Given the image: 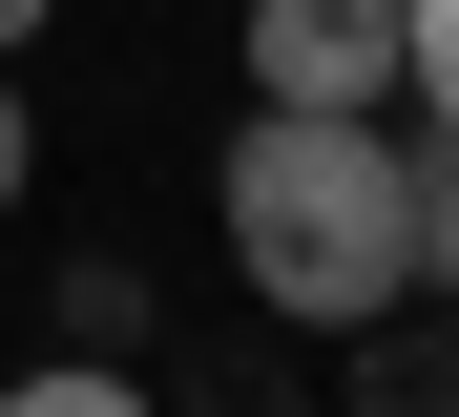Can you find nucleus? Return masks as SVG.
<instances>
[{
  "label": "nucleus",
  "mask_w": 459,
  "mask_h": 417,
  "mask_svg": "<svg viewBox=\"0 0 459 417\" xmlns=\"http://www.w3.org/2000/svg\"><path fill=\"white\" fill-rule=\"evenodd\" d=\"M230 272L272 334H376L418 292V146L334 105H251L230 126Z\"/></svg>",
  "instance_id": "obj_1"
},
{
  "label": "nucleus",
  "mask_w": 459,
  "mask_h": 417,
  "mask_svg": "<svg viewBox=\"0 0 459 417\" xmlns=\"http://www.w3.org/2000/svg\"><path fill=\"white\" fill-rule=\"evenodd\" d=\"M251 105L376 126V105H397V0H251Z\"/></svg>",
  "instance_id": "obj_2"
},
{
  "label": "nucleus",
  "mask_w": 459,
  "mask_h": 417,
  "mask_svg": "<svg viewBox=\"0 0 459 417\" xmlns=\"http://www.w3.org/2000/svg\"><path fill=\"white\" fill-rule=\"evenodd\" d=\"M334 417H459V313L397 292L376 334H334Z\"/></svg>",
  "instance_id": "obj_3"
},
{
  "label": "nucleus",
  "mask_w": 459,
  "mask_h": 417,
  "mask_svg": "<svg viewBox=\"0 0 459 417\" xmlns=\"http://www.w3.org/2000/svg\"><path fill=\"white\" fill-rule=\"evenodd\" d=\"M0 417H168L126 355H42V376H0Z\"/></svg>",
  "instance_id": "obj_4"
},
{
  "label": "nucleus",
  "mask_w": 459,
  "mask_h": 417,
  "mask_svg": "<svg viewBox=\"0 0 459 417\" xmlns=\"http://www.w3.org/2000/svg\"><path fill=\"white\" fill-rule=\"evenodd\" d=\"M397 83H418V126H459V0H397Z\"/></svg>",
  "instance_id": "obj_5"
},
{
  "label": "nucleus",
  "mask_w": 459,
  "mask_h": 417,
  "mask_svg": "<svg viewBox=\"0 0 459 417\" xmlns=\"http://www.w3.org/2000/svg\"><path fill=\"white\" fill-rule=\"evenodd\" d=\"M418 292H438V313H459V126H438V146H418Z\"/></svg>",
  "instance_id": "obj_6"
},
{
  "label": "nucleus",
  "mask_w": 459,
  "mask_h": 417,
  "mask_svg": "<svg viewBox=\"0 0 459 417\" xmlns=\"http://www.w3.org/2000/svg\"><path fill=\"white\" fill-rule=\"evenodd\" d=\"M22 167H42V126H22V63H0V209H22Z\"/></svg>",
  "instance_id": "obj_7"
},
{
  "label": "nucleus",
  "mask_w": 459,
  "mask_h": 417,
  "mask_svg": "<svg viewBox=\"0 0 459 417\" xmlns=\"http://www.w3.org/2000/svg\"><path fill=\"white\" fill-rule=\"evenodd\" d=\"M42 22H63V0H0V63H22V42H42Z\"/></svg>",
  "instance_id": "obj_8"
}]
</instances>
